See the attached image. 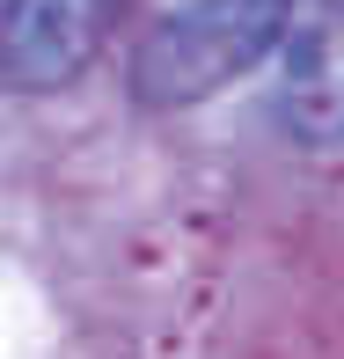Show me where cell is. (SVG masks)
I'll return each mask as SVG.
<instances>
[{
    "instance_id": "3",
    "label": "cell",
    "mask_w": 344,
    "mask_h": 359,
    "mask_svg": "<svg viewBox=\"0 0 344 359\" xmlns=\"http://www.w3.org/2000/svg\"><path fill=\"white\" fill-rule=\"evenodd\" d=\"M278 118L301 147H344V8H322L301 29H286Z\"/></svg>"
},
{
    "instance_id": "1",
    "label": "cell",
    "mask_w": 344,
    "mask_h": 359,
    "mask_svg": "<svg viewBox=\"0 0 344 359\" xmlns=\"http://www.w3.org/2000/svg\"><path fill=\"white\" fill-rule=\"evenodd\" d=\"M293 0H191L161 15L132 52V95L146 110H184L205 103L220 81L264 67L286 44Z\"/></svg>"
},
{
    "instance_id": "2",
    "label": "cell",
    "mask_w": 344,
    "mask_h": 359,
    "mask_svg": "<svg viewBox=\"0 0 344 359\" xmlns=\"http://www.w3.org/2000/svg\"><path fill=\"white\" fill-rule=\"evenodd\" d=\"M118 0H8L0 15V81L15 95H52L88 74Z\"/></svg>"
}]
</instances>
